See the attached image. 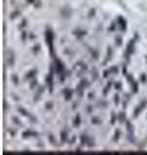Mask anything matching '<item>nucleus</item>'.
<instances>
[{"label": "nucleus", "mask_w": 147, "mask_h": 155, "mask_svg": "<svg viewBox=\"0 0 147 155\" xmlns=\"http://www.w3.org/2000/svg\"><path fill=\"white\" fill-rule=\"evenodd\" d=\"M47 43L49 47H53V32L51 30H47Z\"/></svg>", "instance_id": "nucleus-1"}, {"label": "nucleus", "mask_w": 147, "mask_h": 155, "mask_svg": "<svg viewBox=\"0 0 147 155\" xmlns=\"http://www.w3.org/2000/svg\"><path fill=\"white\" fill-rule=\"evenodd\" d=\"M63 93L66 94V100H70V91H68V89H65V91H63Z\"/></svg>", "instance_id": "nucleus-2"}, {"label": "nucleus", "mask_w": 147, "mask_h": 155, "mask_svg": "<svg viewBox=\"0 0 147 155\" xmlns=\"http://www.w3.org/2000/svg\"><path fill=\"white\" fill-rule=\"evenodd\" d=\"M80 116H76V120H75V125H79V123H80Z\"/></svg>", "instance_id": "nucleus-3"}]
</instances>
